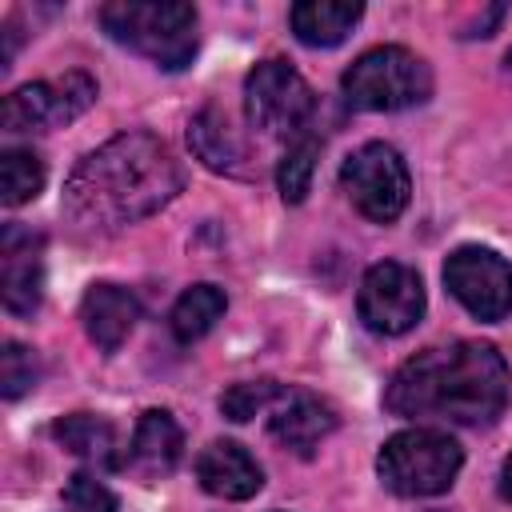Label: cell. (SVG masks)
<instances>
[{
    "instance_id": "6da1fadb",
    "label": "cell",
    "mask_w": 512,
    "mask_h": 512,
    "mask_svg": "<svg viewBox=\"0 0 512 512\" xmlns=\"http://www.w3.org/2000/svg\"><path fill=\"white\" fill-rule=\"evenodd\" d=\"M180 188L184 172L168 144L148 132H124L72 168L64 184V212L88 232H120L160 212Z\"/></svg>"
},
{
    "instance_id": "7a4b0ae2",
    "label": "cell",
    "mask_w": 512,
    "mask_h": 512,
    "mask_svg": "<svg viewBox=\"0 0 512 512\" xmlns=\"http://www.w3.org/2000/svg\"><path fill=\"white\" fill-rule=\"evenodd\" d=\"M512 396V372L496 344L452 340L416 352L396 368L384 408L396 416H432L452 424H488Z\"/></svg>"
},
{
    "instance_id": "3957f363",
    "label": "cell",
    "mask_w": 512,
    "mask_h": 512,
    "mask_svg": "<svg viewBox=\"0 0 512 512\" xmlns=\"http://www.w3.org/2000/svg\"><path fill=\"white\" fill-rule=\"evenodd\" d=\"M104 32L152 60L164 72H180L196 56V8L180 0H112L100 8Z\"/></svg>"
},
{
    "instance_id": "277c9868",
    "label": "cell",
    "mask_w": 512,
    "mask_h": 512,
    "mask_svg": "<svg viewBox=\"0 0 512 512\" xmlns=\"http://www.w3.org/2000/svg\"><path fill=\"white\" fill-rule=\"evenodd\" d=\"M464 452L440 428H404L376 452L380 484L396 496H440L460 476Z\"/></svg>"
},
{
    "instance_id": "5b68a950",
    "label": "cell",
    "mask_w": 512,
    "mask_h": 512,
    "mask_svg": "<svg viewBox=\"0 0 512 512\" xmlns=\"http://www.w3.org/2000/svg\"><path fill=\"white\" fill-rule=\"evenodd\" d=\"M340 88H344V100L360 112H400L432 96V72L416 52L400 44H384L364 52L344 72Z\"/></svg>"
},
{
    "instance_id": "8992f818",
    "label": "cell",
    "mask_w": 512,
    "mask_h": 512,
    "mask_svg": "<svg viewBox=\"0 0 512 512\" xmlns=\"http://www.w3.org/2000/svg\"><path fill=\"white\" fill-rule=\"evenodd\" d=\"M244 112H248V124L264 136L304 140V128L316 112V96L292 64L260 60L244 80Z\"/></svg>"
},
{
    "instance_id": "52a82bcc",
    "label": "cell",
    "mask_w": 512,
    "mask_h": 512,
    "mask_svg": "<svg viewBox=\"0 0 512 512\" xmlns=\"http://www.w3.org/2000/svg\"><path fill=\"white\" fill-rule=\"evenodd\" d=\"M340 188L348 192L356 212L376 220V224H392L408 208V192H412L400 152L384 140H372V144L356 148L340 164Z\"/></svg>"
},
{
    "instance_id": "ba28073f",
    "label": "cell",
    "mask_w": 512,
    "mask_h": 512,
    "mask_svg": "<svg viewBox=\"0 0 512 512\" xmlns=\"http://www.w3.org/2000/svg\"><path fill=\"white\" fill-rule=\"evenodd\" d=\"M92 100H96V80L88 72H64L8 92L0 120L4 132H52L72 124L80 112H88Z\"/></svg>"
},
{
    "instance_id": "9c48e42d",
    "label": "cell",
    "mask_w": 512,
    "mask_h": 512,
    "mask_svg": "<svg viewBox=\"0 0 512 512\" xmlns=\"http://www.w3.org/2000/svg\"><path fill=\"white\" fill-rule=\"evenodd\" d=\"M356 308L372 332L400 336V332L416 328L424 316V284H420L416 268L396 264V260H380L364 272Z\"/></svg>"
},
{
    "instance_id": "30bf717a",
    "label": "cell",
    "mask_w": 512,
    "mask_h": 512,
    "mask_svg": "<svg viewBox=\"0 0 512 512\" xmlns=\"http://www.w3.org/2000/svg\"><path fill=\"white\" fill-rule=\"evenodd\" d=\"M444 284L476 320H504L512 312V264L492 248H456L444 264Z\"/></svg>"
},
{
    "instance_id": "8fae6325",
    "label": "cell",
    "mask_w": 512,
    "mask_h": 512,
    "mask_svg": "<svg viewBox=\"0 0 512 512\" xmlns=\"http://www.w3.org/2000/svg\"><path fill=\"white\" fill-rule=\"evenodd\" d=\"M44 240L32 228L4 224L0 232V296L12 316H32L44 296Z\"/></svg>"
},
{
    "instance_id": "7c38bea8",
    "label": "cell",
    "mask_w": 512,
    "mask_h": 512,
    "mask_svg": "<svg viewBox=\"0 0 512 512\" xmlns=\"http://www.w3.org/2000/svg\"><path fill=\"white\" fill-rule=\"evenodd\" d=\"M336 428V412L332 404H324L316 392L308 388H284L276 396V404L268 408V432L280 448L296 452V456H312V448Z\"/></svg>"
},
{
    "instance_id": "4fadbf2b",
    "label": "cell",
    "mask_w": 512,
    "mask_h": 512,
    "mask_svg": "<svg viewBox=\"0 0 512 512\" xmlns=\"http://www.w3.org/2000/svg\"><path fill=\"white\" fill-rule=\"evenodd\" d=\"M196 480L208 496H220V500H248L260 492L264 484V472L260 464L232 440H212L200 460H196Z\"/></svg>"
},
{
    "instance_id": "5bb4252c",
    "label": "cell",
    "mask_w": 512,
    "mask_h": 512,
    "mask_svg": "<svg viewBox=\"0 0 512 512\" xmlns=\"http://www.w3.org/2000/svg\"><path fill=\"white\" fill-rule=\"evenodd\" d=\"M80 320L96 348L116 352L140 320V300L120 284H92L80 300Z\"/></svg>"
},
{
    "instance_id": "9a60e30c",
    "label": "cell",
    "mask_w": 512,
    "mask_h": 512,
    "mask_svg": "<svg viewBox=\"0 0 512 512\" xmlns=\"http://www.w3.org/2000/svg\"><path fill=\"white\" fill-rule=\"evenodd\" d=\"M184 456V432L164 408H148L136 420L132 444H128V468L140 476H168Z\"/></svg>"
},
{
    "instance_id": "2e32d148",
    "label": "cell",
    "mask_w": 512,
    "mask_h": 512,
    "mask_svg": "<svg viewBox=\"0 0 512 512\" xmlns=\"http://www.w3.org/2000/svg\"><path fill=\"white\" fill-rule=\"evenodd\" d=\"M360 16H364V8L360 4H348V0H300L288 12L296 40L308 44V48H332V44H340L356 28Z\"/></svg>"
},
{
    "instance_id": "e0dca14e",
    "label": "cell",
    "mask_w": 512,
    "mask_h": 512,
    "mask_svg": "<svg viewBox=\"0 0 512 512\" xmlns=\"http://www.w3.org/2000/svg\"><path fill=\"white\" fill-rule=\"evenodd\" d=\"M52 440L60 448H68L72 456L88 460L92 468H120V456H116V428L104 420V416H92V412H72V416H60L52 424Z\"/></svg>"
},
{
    "instance_id": "ac0fdd59",
    "label": "cell",
    "mask_w": 512,
    "mask_h": 512,
    "mask_svg": "<svg viewBox=\"0 0 512 512\" xmlns=\"http://www.w3.org/2000/svg\"><path fill=\"white\" fill-rule=\"evenodd\" d=\"M188 144L192 152L212 168V172H236V164L244 160V148L236 140V132L228 128V120L216 108H204L192 124H188Z\"/></svg>"
},
{
    "instance_id": "d6986e66",
    "label": "cell",
    "mask_w": 512,
    "mask_h": 512,
    "mask_svg": "<svg viewBox=\"0 0 512 512\" xmlns=\"http://www.w3.org/2000/svg\"><path fill=\"white\" fill-rule=\"evenodd\" d=\"M224 308H228L224 288H216V284H192V288L172 304V316H168L172 336H176L180 344L200 340L204 332H212V324L224 316Z\"/></svg>"
},
{
    "instance_id": "ffe728a7",
    "label": "cell",
    "mask_w": 512,
    "mask_h": 512,
    "mask_svg": "<svg viewBox=\"0 0 512 512\" xmlns=\"http://www.w3.org/2000/svg\"><path fill=\"white\" fill-rule=\"evenodd\" d=\"M40 188H44V164H40V156L28 152V148H8L0 156V200L8 208H20Z\"/></svg>"
},
{
    "instance_id": "44dd1931",
    "label": "cell",
    "mask_w": 512,
    "mask_h": 512,
    "mask_svg": "<svg viewBox=\"0 0 512 512\" xmlns=\"http://www.w3.org/2000/svg\"><path fill=\"white\" fill-rule=\"evenodd\" d=\"M316 156H320V140L316 136H304L284 152V160L276 168V184H280V196L288 204H300L308 196V184H312V172H316Z\"/></svg>"
},
{
    "instance_id": "7402d4cb",
    "label": "cell",
    "mask_w": 512,
    "mask_h": 512,
    "mask_svg": "<svg viewBox=\"0 0 512 512\" xmlns=\"http://www.w3.org/2000/svg\"><path fill=\"white\" fill-rule=\"evenodd\" d=\"M36 380H40L36 352L8 340L4 352H0V392H4V400H20L28 388H36Z\"/></svg>"
},
{
    "instance_id": "603a6c76",
    "label": "cell",
    "mask_w": 512,
    "mask_h": 512,
    "mask_svg": "<svg viewBox=\"0 0 512 512\" xmlns=\"http://www.w3.org/2000/svg\"><path fill=\"white\" fill-rule=\"evenodd\" d=\"M280 392H284V388H280L276 380H244V384H232V388L220 396V412H224L228 420L244 424V420H252L256 412L272 408Z\"/></svg>"
},
{
    "instance_id": "cb8c5ba5",
    "label": "cell",
    "mask_w": 512,
    "mask_h": 512,
    "mask_svg": "<svg viewBox=\"0 0 512 512\" xmlns=\"http://www.w3.org/2000/svg\"><path fill=\"white\" fill-rule=\"evenodd\" d=\"M64 508L68 512H116V496L92 472H76L64 484Z\"/></svg>"
},
{
    "instance_id": "d4e9b609",
    "label": "cell",
    "mask_w": 512,
    "mask_h": 512,
    "mask_svg": "<svg viewBox=\"0 0 512 512\" xmlns=\"http://www.w3.org/2000/svg\"><path fill=\"white\" fill-rule=\"evenodd\" d=\"M500 496L504 500H512V456L504 460V468H500Z\"/></svg>"
},
{
    "instance_id": "484cf974",
    "label": "cell",
    "mask_w": 512,
    "mask_h": 512,
    "mask_svg": "<svg viewBox=\"0 0 512 512\" xmlns=\"http://www.w3.org/2000/svg\"><path fill=\"white\" fill-rule=\"evenodd\" d=\"M508 72H512V52H508Z\"/></svg>"
},
{
    "instance_id": "4316f807",
    "label": "cell",
    "mask_w": 512,
    "mask_h": 512,
    "mask_svg": "<svg viewBox=\"0 0 512 512\" xmlns=\"http://www.w3.org/2000/svg\"><path fill=\"white\" fill-rule=\"evenodd\" d=\"M64 512H68V508H64Z\"/></svg>"
}]
</instances>
